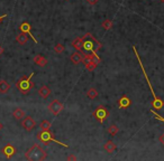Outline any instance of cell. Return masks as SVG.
I'll return each instance as SVG.
<instances>
[{
  "mask_svg": "<svg viewBox=\"0 0 164 161\" xmlns=\"http://www.w3.org/2000/svg\"><path fill=\"white\" fill-rule=\"evenodd\" d=\"M47 157V153L44 150L39 144H34L33 147H30L27 152L25 153V158L26 160L30 161H41L45 160Z\"/></svg>",
  "mask_w": 164,
  "mask_h": 161,
  "instance_id": "cell-1",
  "label": "cell"
},
{
  "mask_svg": "<svg viewBox=\"0 0 164 161\" xmlns=\"http://www.w3.org/2000/svg\"><path fill=\"white\" fill-rule=\"evenodd\" d=\"M133 49H134L135 54H136V57H137V60H138V63H139V65H141V68H142L143 73H144V75H145V78H146V80H147V84H148V86H150V89H151L152 94H153V98H154V100L152 101V106H153V109H154V110L160 111L161 109H162V107L164 106V102L162 101V100H161L160 98H157V96H156V94L154 93V91H153V87H152L151 82H150V80H148V77H147L146 73H145V69H144V66H143L142 62H141V57H139V56H138V54H137L136 47L133 46Z\"/></svg>",
  "mask_w": 164,
  "mask_h": 161,
  "instance_id": "cell-2",
  "label": "cell"
},
{
  "mask_svg": "<svg viewBox=\"0 0 164 161\" xmlns=\"http://www.w3.org/2000/svg\"><path fill=\"white\" fill-rule=\"evenodd\" d=\"M35 75V73H30L29 76H23L20 80H18L16 83V87L22 94H28L29 91L34 87V83L32 82V77Z\"/></svg>",
  "mask_w": 164,
  "mask_h": 161,
  "instance_id": "cell-3",
  "label": "cell"
},
{
  "mask_svg": "<svg viewBox=\"0 0 164 161\" xmlns=\"http://www.w3.org/2000/svg\"><path fill=\"white\" fill-rule=\"evenodd\" d=\"M36 138H37V140L41 141L42 143L48 144V143H51V142H55V143L60 144V145L64 147V148H69L68 144H64V143H62V142H60V141L56 140L55 138H54V134H53L50 130H42L41 132L37 133Z\"/></svg>",
  "mask_w": 164,
  "mask_h": 161,
  "instance_id": "cell-4",
  "label": "cell"
},
{
  "mask_svg": "<svg viewBox=\"0 0 164 161\" xmlns=\"http://www.w3.org/2000/svg\"><path fill=\"white\" fill-rule=\"evenodd\" d=\"M96 42L97 39L90 34L88 33L83 36V42H82V51L84 53H95L96 51ZM97 53V51H96Z\"/></svg>",
  "mask_w": 164,
  "mask_h": 161,
  "instance_id": "cell-5",
  "label": "cell"
},
{
  "mask_svg": "<svg viewBox=\"0 0 164 161\" xmlns=\"http://www.w3.org/2000/svg\"><path fill=\"white\" fill-rule=\"evenodd\" d=\"M92 116L95 118L98 122L102 123L106 121V119L109 116V111L105 107V106L100 105L98 107H96V110L93 111V113H92Z\"/></svg>",
  "mask_w": 164,
  "mask_h": 161,
  "instance_id": "cell-6",
  "label": "cell"
},
{
  "mask_svg": "<svg viewBox=\"0 0 164 161\" xmlns=\"http://www.w3.org/2000/svg\"><path fill=\"white\" fill-rule=\"evenodd\" d=\"M48 110H50V112H51L53 115L57 116V115L62 112V110H63V104H62L60 101L54 100V101H52V103L48 105Z\"/></svg>",
  "mask_w": 164,
  "mask_h": 161,
  "instance_id": "cell-7",
  "label": "cell"
},
{
  "mask_svg": "<svg viewBox=\"0 0 164 161\" xmlns=\"http://www.w3.org/2000/svg\"><path fill=\"white\" fill-rule=\"evenodd\" d=\"M22 127L26 130V131H32L35 127H36V122L32 116H25L22 121Z\"/></svg>",
  "mask_w": 164,
  "mask_h": 161,
  "instance_id": "cell-8",
  "label": "cell"
},
{
  "mask_svg": "<svg viewBox=\"0 0 164 161\" xmlns=\"http://www.w3.org/2000/svg\"><path fill=\"white\" fill-rule=\"evenodd\" d=\"M1 153H2L6 158L10 159L11 157L15 156V153H16V148L14 147L13 144L8 143V144H6L4 148L1 149Z\"/></svg>",
  "mask_w": 164,
  "mask_h": 161,
  "instance_id": "cell-9",
  "label": "cell"
},
{
  "mask_svg": "<svg viewBox=\"0 0 164 161\" xmlns=\"http://www.w3.org/2000/svg\"><path fill=\"white\" fill-rule=\"evenodd\" d=\"M19 29H20V31H23V33H26V34L28 35V36H29L30 38L33 39L35 42H37V39L35 38L34 36H33V34H32V26H30L28 22H26V21L23 22L22 25L19 26Z\"/></svg>",
  "mask_w": 164,
  "mask_h": 161,
  "instance_id": "cell-10",
  "label": "cell"
},
{
  "mask_svg": "<svg viewBox=\"0 0 164 161\" xmlns=\"http://www.w3.org/2000/svg\"><path fill=\"white\" fill-rule=\"evenodd\" d=\"M130 104H132V101H130V98L127 96V95H123L119 100H118V106H119V109H127V107H129Z\"/></svg>",
  "mask_w": 164,
  "mask_h": 161,
  "instance_id": "cell-11",
  "label": "cell"
},
{
  "mask_svg": "<svg viewBox=\"0 0 164 161\" xmlns=\"http://www.w3.org/2000/svg\"><path fill=\"white\" fill-rule=\"evenodd\" d=\"M11 89V85L9 84L7 80H0V94H6L8 93Z\"/></svg>",
  "mask_w": 164,
  "mask_h": 161,
  "instance_id": "cell-12",
  "label": "cell"
},
{
  "mask_svg": "<svg viewBox=\"0 0 164 161\" xmlns=\"http://www.w3.org/2000/svg\"><path fill=\"white\" fill-rule=\"evenodd\" d=\"M82 60H83V55H82L79 51H74L73 54L71 55V62H72L73 64H75V65H78V64L81 63Z\"/></svg>",
  "mask_w": 164,
  "mask_h": 161,
  "instance_id": "cell-13",
  "label": "cell"
},
{
  "mask_svg": "<svg viewBox=\"0 0 164 161\" xmlns=\"http://www.w3.org/2000/svg\"><path fill=\"white\" fill-rule=\"evenodd\" d=\"M34 63L36 65H38L39 67H44V66H46V64H47V60L42 55H36L34 57Z\"/></svg>",
  "mask_w": 164,
  "mask_h": 161,
  "instance_id": "cell-14",
  "label": "cell"
},
{
  "mask_svg": "<svg viewBox=\"0 0 164 161\" xmlns=\"http://www.w3.org/2000/svg\"><path fill=\"white\" fill-rule=\"evenodd\" d=\"M38 94L42 98H47L51 95V89H50L48 86H42L38 89Z\"/></svg>",
  "mask_w": 164,
  "mask_h": 161,
  "instance_id": "cell-15",
  "label": "cell"
},
{
  "mask_svg": "<svg viewBox=\"0 0 164 161\" xmlns=\"http://www.w3.org/2000/svg\"><path fill=\"white\" fill-rule=\"evenodd\" d=\"M28 38H29V36L26 34V33H20L19 35H17V37H16V40H17L18 44H20V45H25L27 42H28Z\"/></svg>",
  "mask_w": 164,
  "mask_h": 161,
  "instance_id": "cell-16",
  "label": "cell"
},
{
  "mask_svg": "<svg viewBox=\"0 0 164 161\" xmlns=\"http://www.w3.org/2000/svg\"><path fill=\"white\" fill-rule=\"evenodd\" d=\"M82 42H83V37L75 38L73 42H72V47H73L75 51H82Z\"/></svg>",
  "mask_w": 164,
  "mask_h": 161,
  "instance_id": "cell-17",
  "label": "cell"
},
{
  "mask_svg": "<svg viewBox=\"0 0 164 161\" xmlns=\"http://www.w3.org/2000/svg\"><path fill=\"white\" fill-rule=\"evenodd\" d=\"M13 116L16 120H23L24 118H25V112H24V111H23L22 109L17 107V109H15V110H14Z\"/></svg>",
  "mask_w": 164,
  "mask_h": 161,
  "instance_id": "cell-18",
  "label": "cell"
},
{
  "mask_svg": "<svg viewBox=\"0 0 164 161\" xmlns=\"http://www.w3.org/2000/svg\"><path fill=\"white\" fill-rule=\"evenodd\" d=\"M104 149L107 151L108 153H112L115 150H116V144L114 143L111 140H109L106 142V144L104 145Z\"/></svg>",
  "mask_w": 164,
  "mask_h": 161,
  "instance_id": "cell-19",
  "label": "cell"
},
{
  "mask_svg": "<svg viewBox=\"0 0 164 161\" xmlns=\"http://www.w3.org/2000/svg\"><path fill=\"white\" fill-rule=\"evenodd\" d=\"M84 65H86L87 71H89V72H93L96 68H97V66H98V63L95 62V60H87L86 63H84Z\"/></svg>",
  "mask_w": 164,
  "mask_h": 161,
  "instance_id": "cell-20",
  "label": "cell"
},
{
  "mask_svg": "<svg viewBox=\"0 0 164 161\" xmlns=\"http://www.w3.org/2000/svg\"><path fill=\"white\" fill-rule=\"evenodd\" d=\"M87 95H88V98H91V100H95L96 98H98V91H97L95 87H91V89H88Z\"/></svg>",
  "mask_w": 164,
  "mask_h": 161,
  "instance_id": "cell-21",
  "label": "cell"
},
{
  "mask_svg": "<svg viewBox=\"0 0 164 161\" xmlns=\"http://www.w3.org/2000/svg\"><path fill=\"white\" fill-rule=\"evenodd\" d=\"M107 131H108V133L111 136H115L117 133H118V127H117L116 124H111V125L108 127V130H107Z\"/></svg>",
  "mask_w": 164,
  "mask_h": 161,
  "instance_id": "cell-22",
  "label": "cell"
},
{
  "mask_svg": "<svg viewBox=\"0 0 164 161\" xmlns=\"http://www.w3.org/2000/svg\"><path fill=\"white\" fill-rule=\"evenodd\" d=\"M39 127L42 129V130H50V127H51V122L47 121V120H43L41 124H39Z\"/></svg>",
  "mask_w": 164,
  "mask_h": 161,
  "instance_id": "cell-23",
  "label": "cell"
},
{
  "mask_svg": "<svg viewBox=\"0 0 164 161\" xmlns=\"http://www.w3.org/2000/svg\"><path fill=\"white\" fill-rule=\"evenodd\" d=\"M65 49V46L63 44H56L55 46H54V51H55L56 54H62Z\"/></svg>",
  "mask_w": 164,
  "mask_h": 161,
  "instance_id": "cell-24",
  "label": "cell"
},
{
  "mask_svg": "<svg viewBox=\"0 0 164 161\" xmlns=\"http://www.w3.org/2000/svg\"><path fill=\"white\" fill-rule=\"evenodd\" d=\"M102 28H105L106 30H109L112 28V21L110 20V19H106V20L102 22Z\"/></svg>",
  "mask_w": 164,
  "mask_h": 161,
  "instance_id": "cell-25",
  "label": "cell"
},
{
  "mask_svg": "<svg viewBox=\"0 0 164 161\" xmlns=\"http://www.w3.org/2000/svg\"><path fill=\"white\" fill-rule=\"evenodd\" d=\"M101 46H102V45H101V44H100L99 42H98V40H97V42H96V51H100V49H101Z\"/></svg>",
  "mask_w": 164,
  "mask_h": 161,
  "instance_id": "cell-26",
  "label": "cell"
},
{
  "mask_svg": "<svg viewBox=\"0 0 164 161\" xmlns=\"http://www.w3.org/2000/svg\"><path fill=\"white\" fill-rule=\"evenodd\" d=\"M98 1H99V0H87V2H88L89 4H91V6L97 4H98Z\"/></svg>",
  "mask_w": 164,
  "mask_h": 161,
  "instance_id": "cell-27",
  "label": "cell"
},
{
  "mask_svg": "<svg viewBox=\"0 0 164 161\" xmlns=\"http://www.w3.org/2000/svg\"><path fill=\"white\" fill-rule=\"evenodd\" d=\"M66 159H68V160H77V157H75V156H73V154H70L69 157L66 158Z\"/></svg>",
  "mask_w": 164,
  "mask_h": 161,
  "instance_id": "cell-28",
  "label": "cell"
},
{
  "mask_svg": "<svg viewBox=\"0 0 164 161\" xmlns=\"http://www.w3.org/2000/svg\"><path fill=\"white\" fill-rule=\"evenodd\" d=\"M160 142H161V143H162V145H163V147H164V133H163V134H162V136H160Z\"/></svg>",
  "mask_w": 164,
  "mask_h": 161,
  "instance_id": "cell-29",
  "label": "cell"
},
{
  "mask_svg": "<svg viewBox=\"0 0 164 161\" xmlns=\"http://www.w3.org/2000/svg\"><path fill=\"white\" fill-rule=\"evenodd\" d=\"M155 118H156V119H157V120H161V121H163V122H164V119H162V118H161L160 115L155 114Z\"/></svg>",
  "mask_w": 164,
  "mask_h": 161,
  "instance_id": "cell-30",
  "label": "cell"
},
{
  "mask_svg": "<svg viewBox=\"0 0 164 161\" xmlns=\"http://www.w3.org/2000/svg\"><path fill=\"white\" fill-rule=\"evenodd\" d=\"M7 17V15H1V16H0V22H1V21H2V19H4V18H6Z\"/></svg>",
  "mask_w": 164,
  "mask_h": 161,
  "instance_id": "cell-31",
  "label": "cell"
},
{
  "mask_svg": "<svg viewBox=\"0 0 164 161\" xmlns=\"http://www.w3.org/2000/svg\"><path fill=\"white\" fill-rule=\"evenodd\" d=\"M2 53H4V47L0 45V55H2Z\"/></svg>",
  "mask_w": 164,
  "mask_h": 161,
  "instance_id": "cell-32",
  "label": "cell"
},
{
  "mask_svg": "<svg viewBox=\"0 0 164 161\" xmlns=\"http://www.w3.org/2000/svg\"><path fill=\"white\" fill-rule=\"evenodd\" d=\"M2 127H4V124H2V123L0 122V131H1V130H2Z\"/></svg>",
  "mask_w": 164,
  "mask_h": 161,
  "instance_id": "cell-33",
  "label": "cell"
},
{
  "mask_svg": "<svg viewBox=\"0 0 164 161\" xmlns=\"http://www.w3.org/2000/svg\"><path fill=\"white\" fill-rule=\"evenodd\" d=\"M160 1H162V2H164V0H160Z\"/></svg>",
  "mask_w": 164,
  "mask_h": 161,
  "instance_id": "cell-34",
  "label": "cell"
}]
</instances>
